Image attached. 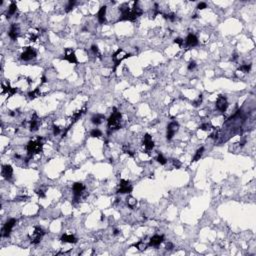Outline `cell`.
<instances>
[{
    "mask_svg": "<svg viewBox=\"0 0 256 256\" xmlns=\"http://www.w3.org/2000/svg\"><path fill=\"white\" fill-rule=\"evenodd\" d=\"M132 4H133L132 7L129 6L128 3H124L120 7L119 10L121 11V17L119 18V21H124V20L134 21V20H136L137 18L143 13L142 9L138 6V2L134 1Z\"/></svg>",
    "mask_w": 256,
    "mask_h": 256,
    "instance_id": "1",
    "label": "cell"
},
{
    "mask_svg": "<svg viewBox=\"0 0 256 256\" xmlns=\"http://www.w3.org/2000/svg\"><path fill=\"white\" fill-rule=\"evenodd\" d=\"M113 111L112 114L107 120V126H108V129L109 131H114V130H117L121 127V119H122V115L119 111H117L116 108H113Z\"/></svg>",
    "mask_w": 256,
    "mask_h": 256,
    "instance_id": "2",
    "label": "cell"
},
{
    "mask_svg": "<svg viewBox=\"0 0 256 256\" xmlns=\"http://www.w3.org/2000/svg\"><path fill=\"white\" fill-rule=\"evenodd\" d=\"M43 143L42 138L37 137L34 140H30L27 144V152H28V158H31L34 154H37L42 150Z\"/></svg>",
    "mask_w": 256,
    "mask_h": 256,
    "instance_id": "3",
    "label": "cell"
},
{
    "mask_svg": "<svg viewBox=\"0 0 256 256\" xmlns=\"http://www.w3.org/2000/svg\"><path fill=\"white\" fill-rule=\"evenodd\" d=\"M130 56H131V54L126 53L123 49H121V48L117 49V50L114 52V54L112 55V60H113V62H114V70L117 68V66L119 65L124 59L130 57Z\"/></svg>",
    "mask_w": 256,
    "mask_h": 256,
    "instance_id": "4",
    "label": "cell"
},
{
    "mask_svg": "<svg viewBox=\"0 0 256 256\" xmlns=\"http://www.w3.org/2000/svg\"><path fill=\"white\" fill-rule=\"evenodd\" d=\"M45 232L44 230L41 228L40 226H36L34 228V231L33 233L29 235V239H30V242L32 244H38L40 242V240L42 239V237L44 236Z\"/></svg>",
    "mask_w": 256,
    "mask_h": 256,
    "instance_id": "5",
    "label": "cell"
},
{
    "mask_svg": "<svg viewBox=\"0 0 256 256\" xmlns=\"http://www.w3.org/2000/svg\"><path fill=\"white\" fill-rule=\"evenodd\" d=\"M73 194H74V202H78L80 197H81L82 193L85 190V186L80 182H75L73 184Z\"/></svg>",
    "mask_w": 256,
    "mask_h": 256,
    "instance_id": "6",
    "label": "cell"
},
{
    "mask_svg": "<svg viewBox=\"0 0 256 256\" xmlns=\"http://www.w3.org/2000/svg\"><path fill=\"white\" fill-rule=\"evenodd\" d=\"M132 186H131L130 182L127 180H124L122 179L120 181L119 183V186H118V189H117V193H121V194H126V193H131L132 192Z\"/></svg>",
    "mask_w": 256,
    "mask_h": 256,
    "instance_id": "7",
    "label": "cell"
},
{
    "mask_svg": "<svg viewBox=\"0 0 256 256\" xmlns=\"http://www.w3.org/2000/svg\"><path fill=\"white\" fill-rule=\"evenodd\" d=\"M178 128H179V124L176 121H173V122L169 123L167 126V133H166V138L167 140H171L174 136V134L177 132Z\"/></svg>",
    "mask_w": 256,
    "mask_h": 256,
    "instance_id": "8",
    "label": "cell"
},
{
    "mask_svg": "<svg viewBox=\"0 0 256 256\" xmlns=\"http://www.w3.org/2000/svg\"><path fill=\"white\" fill-rule=\"evenodd\" d=\"M227 107H228L227 98L225 96H223V95H219L216 100V108L220 111V112H225Z\"/></svg>",
    "mask_w": 256,
    "mask_h": 256,
    "instance_id": "9",
    "label": "cell"
},
{
    "mask_svg": "<svg viewBox=\"0 0 256 256\" xmlns=\"http://www.w3.org/2000/svg\"><path fill=\"white\" fill-rule=\"evenodd\" d=\"M15 224H16V220H15L14 218L9 219V220L4 224L3 230H2V236H3V237H8L10 235V232H11V230L14 227Z\"/></svg>",
    "mask_w": 256,
    "mask_h": 256,
    "instance_id": "10",
    "label": "cell"
},
{
    "mask_svg": "<svg viewBox=\"0 0 256 256\" xmlns=\"http://www.w3.org/2000/svg\"><path fill=\"white\" fill-rule=\"evenodd\" d=\"M36 54L37 53H36V51L34 50V49L31 48V47H27L24 51H23V53L21 54L20 58L24 61H29V60H31V59L36 57Z\"/></svg>",
    "mask_w": 256,
    "mask_h": 256,
    "instance_id": "11",
    "label": "cell"
},
{
    "mask_svg": "<svg viewBox=\"0 0 256 256\" xmlns=\"http://www.w3.org/2000/svg\"><path fill=\"white\" fill-rule=\"evenodd\" d=\"M62 59H65L69 63H77V58H76L75 53H74V51L70 48L65 49V54H64Z\"/></svg>",
    "mask_w": 256,
    "mask_h": 256,
    "instance_id": "12",
    "label": "cell"
},
{
    "mask_svg": "<svg viewBox=\"0 0 256 256\" xmlns=\"http://www.w3.org/2000/svg\"><path fill=\"white\" fill-rule=\"evenodd\" d=\"M19 32H20V29H19V26L16 23H12L11 26H10V29H9V32H8V35L9 37L11 38V40H16L18 35H19Z\"/></svg>",
    "mask_w": 256,
    "mask_h": 256,
    "instance_id": "13",
    "label": "cell"
},
{
    "mask_svg": "<svg viewBox=\"0 0 256 256\" xmlns=\"http://www.w3.org/2000/svg\"><path fill=\"white\" fill-rule=\"evenodd\" d=\"M163 241H164L163 235H154V236H152L150 240H149L148 246H153V247L159 246Z\"/></svg>",
    "mask_w": 256,
    "mask_h": 256,
    "instance_id": "14",
    "label": "cell"
},
{
    "mask_svg": "<svg viewBox=\"0 0 256 256\" xmlns=\"http://www.w3.org/2000/svg\"><path fill=\"white\" fill-rule=\"evenodd\" d=\"M12 175H13V168L11 167V165H3L2 166V176L5 179L10 180L12 178Z\"/></svg>",
    "mask_w": 256,
    "mask_h": 256,
    "instance_id": "15",
    "label": "cell"
},
{
    "mask_svg": "<svg viewBox=\"0 0 256 256\" xmlns=\"http://www.w3.org/2000/svg\"><path fill=\"white\" fill-rule=\"evenodd\" d=\"M143 145L146 148V150H152L154 147V142L152 140V137L150 134H145L143 137Z\"/></svg>",
    "mask_w": 256,
    "mask_h": 256,
    "instance_id": "16",
    "label": "cell"
},
{
    "mask_svg": "<svg viewBox=\"0 0 256 256\" xmlns=\"http://www.w3.org/2000/svg\"><path fill=\"white\" fill-rule=\"evenodd\" d=\"M186 44L188 46H190V47H194V46L198 45V38L196 37L194 34L190 33V34L187 36V38H186Z\"/></svg>",
    "mask_w": 256,
    "mask_h": 256,
    "instance_id": "17",
    "label": "cell"
},
{
    "mask_svg": "<svg viewBox=\"0 0 256 256\" xmlns=\"http://www.w3.org/2000/svg\"><path fill=\"white\" fill-rule=\"evenodd\" d=\"M97 18H98V21H99V23H101V24L106 22V6L100 7L99 11H98V13H97Z\"/></svg>",
    "mask_w": 256,
    "mask_h": 256,
    "instance_id": "18",
    "label": "cell"
},
{
    "mask_svg": "<svg viewBox=\"0 0 256 256\" xmlns=\"http://www.w3.org/2000/svg\"><path fill=\"white\" fill-rule=\"evenodd\" d=\"M60 240L62 242H66V243H76L77 242V238L72 234H63L61 236Z\"/></svg>",
    "mask_w": 256,
    "mask_h": 256,
    "instance_id": "19",
    "label": "cell"
},
{
    "mask_svg": "<svg viewBox=\"0 0 256 256\" xmlns=\"http://www.w3.org/2000/svg\"><path fill=\"white\" fill-rule=\"evenodd\" d=\"M39 127V120L36 114H33L32 119L30 121V130L31 131H37Z\"/></svg>",
    "mask_w": 256,
    "mask_h": 256,
    "instance_id": "20",
    "label": "cell"
},
{
    "mask_svg": "<svg viewBox=\"0 0 256 256\" xmlns=\"http://www.w3.org/2000/svg\"><path fill=\"white\" fill-rule=\"evenodd\" d=\"M104 119H105L104 115H102V114H95V115L92 116L91 121H92L93 124H95V125H99V124L102 123V121L104 120Z\"/></svg>",
    "mask_w": 256,
    "mask_h": 256,
    "instance_id": "21",
    "label": "cell"
},
{
    "mask_svg": "<svg viewBox=\"0 0 256 256\" xmlns=\"http://www.w3.org/2000/svg\"><path fill=\"white\" fill-rule=\"evenodd\" d=\"M2 89H3V93H7V94H8V96H12V95L15 94V93L17 92V89L10 87L9 84L8 85L2 84Z\"/></svg>",
    "mask_w": 256,
    "mask_h": 256,
    "instance_id": "22",
    "label": "cell"
},
{
    "mask_svg": "<svg viewBox=\"0 0 256 256\" xmlns=\"http://www.w3.org/2000/svg\"><path fill=\"white\" fill-rule=\"evenodd\" d=\"M85 111H86V108H83V109H81V110H77V111H75V112L73 113V115H72V123H74L75 122V121H77L79 119L80 117H81L82 116V114H84L85 113Z\"/></svg>",
    "mask_w": 256,
    "mask_h": 256,
    "instance_id": "23",
    "label": "cell"
},
{
    "mask_svg": "<svg viewBox=\"0 0 256 256\" xmlns=\"http://www.w3.org/2000/svg\"><path fill=\"white\" fill-rule=\"evenodd\" d=\"M17 11V5L15 2H11V4L9 5V8H8V11H7V18L11 17L12 15L16 13Z\"/></svg>",
    "mask_w": 256,
    "mask_h": 256,
    "instance_id": "24",
    "label": "cell"
},
{
    "mask_svg": "<svg viewBox=\"0 0 256 256\" xmlns=\"http://www.w3.org/2000/svg\"><path fill=\"white\" fill-rule=\"evenodd\" d=\"M203 152H204V147H200L199 149H197V151L195 152V155H194V157H193L192 161L193 162L198 161V160L201 158V156H202Z\"/></svg>",
    "mask_w": 256,
    "mask_h": 256,
    "instance_id": "25",
    "label": "cell"
},
{
    "mask_svg": "<svg viewBox=\"0 0 256 256\" xmlns=\"http://www.w3.org/2000/svg\"><path fill=\"white\" fill-rule=\"evenodd\" d=\"M137 204V200L134 197H132V196H129V197L127 198V205L129 208L133 209L134 207L136 206Z\"/></svg>",
    "mask_w": 256,
    "mask_h": 256,
    "instance_id": "26",
    "label": "cell"
},
{
    "mask_svg": "<svg viewBox=\"0 0 256 256\" xmlns=\"http://www.w3.org/2000/svg\"><path fill=\"white\" fill-rule=\"evenodd\" d=\"M39 88H36L35 90H33V91H31L28 93V96H29L30 99H34L35 97L37 96H40V93H39Z\"/></svg>",
    "mask_w": 256,
    "mask_h": 256,
    "instance_id": "27",
    "label": "cell"
},
{
    "mask_svg": "<svg viewBox=\"0 0 256 256\" xmlns=\"http://www.w3.org/2000/svg\"><path fill=\"white\" fill-rule=\"evenodd\" d=\"M133 246L136 247L137 249H139V250H144V249H146V247H148V244L146 245L143 241H140V242L136 243V244H134Z\"/></svg>",
    "mask_w": 256,
    "mask_h": 256,
    "instance_id": "28",
    "label": "cell"
},
{
    "mask_svg": "<svg viewBox=\"0 0 256 256\" xmlns=\"http://www.w3.org/2000/svg\"><path fill=\"white\" fill-rule=\"evenodd\" d=\"M90 135H91L92 137H100V136H102V132L99 130V129L94 128V129H92V130H91Z\"/></svg>",
    "mask_w": 256,
    "mask_h": 256,
    "instance_id": "29",
    "label": "cell"
},
{
    "mask_svg": "<svg viewBox=\"0 0 256 256\" xmlns=\"http://www.w3.org/2000/svg\"><path fill=\"white\" fill-rule=\"evenodd\" d=\"M156 160H157V162H158V163H160L161 165H165V164L167 163L166 158H165V157H164L162 154H158V156H157Z\"/></svg>",
    "mask_w": 256,
    "mask_h": 256,
    "instance_id": "30",
    "label": "cell"
},
{
    "mask_svg": "<svg viewBox=\"0 0 256 256\" xmlns=\"http://www.w3.org/2000/svg\"><path fill=\"white\" fill-rule=\"evenodd\" d=\"M239 69L242 72H244V73H247V72H249L250 69H251V64H244V65H242Z\"/></svg>",
    "mask_w": 256,
    "mask_h": 256,
    "instance_id": "31",
    "label": "cell"
},
{
    "mask_svg": "<svg viewBox=\"0 0 256 256\" xmlns=\"http://www.w3.org/2000/svg\"><path fill=\"white\" fill-rule=\"evenodd\" d=\"M201 102H202V95H198V97H197V99L196 100H194V101H193V106H195V107H197V106H199L201 104Z\"/></svg>",
    "mask_w": 256,
    "mask_h": 256,
    "instance_id": "32",
    "label": "cell"
},
{
    "mask_svg": "<svg viewBox=\"0 0 256 256\" xmlns=\"http://www.w3.org/2000/svg\"><path fill=\"white\" fill-rule=\"evenodd\" d=\"M75 3H76V2L74 1V0H70V1L68 2V5H67V7H66V12L71 11L72 8L74 7V5H75Z\"/></svg>",
    "mask_w": 256,
    "mask_h": 256,
    "instance_id": "33",
    "label": "cell"
},
{
    "mask_svg": "<svg viewBox=\"0 0 256 256\" xmlns=\"http://www.w3.org/2000/svg\"><path fill=\"white\" fill-rule=\"evenodd\" d=\"M163 16L165 19H168V20H170V21H174V20L176 19L175 14H164Z\"/></svg>",
    "mask_w": 256,
    "mask_h": 256,
    "instance_id": "34",
    "label": "cell"
},
{
    "mask_svg": "<svg viewBox=\"0 0 256 256\" xmlns=\"http://www.w3.org/2000/svg\"><path fill=\"white\" fill-rule=\"evenodd\" d=\"M91 50H92V52L95 54V55H97L98 57H100L99 49H98V47H97L96 45H92V46H91Z\"/></svg>",
    "mask_w": 256,
    "mask_h": 256,
    "instance_id": "35",
    "label": "cell"
},
{
    "mask_svg": "<svg viewBox=\"0 0 256 256\" xmlns=\"http://www.w3.org/2000/svg\"><path fill=\"white\" fill-rule=\"evenodd\" d=\"M210 127H211V125L209 123H204L200 126V129L201 130H209Z\"/></svg>",
    "mask_w": 256,
    "mask_h": 256,
    "instance_id": "36",
    "label": "cell"
},
{
    "mask_svg": "<svg viewBox=\"0 0 256 256\" xmlns=\"http://www.w3.org/2000/svg\"><path fill=\"white\" fill-rule=\"evenodd\" d=\"M196 67V62L195 61H191L189 64H188V70H193Z\"/></svg>",
    "mask_w": 256,
    "mask_h": 256,
    "instance_id": "37",
    "label": "cell"
},
{
    "mask_svg": "<svg viewBox=\"0 0 256 256\" xmlns=\"http://www.w3.org/2000/svg\"><path fill=\"white\" fill-rule=\"evenodd\" d=\"M60 131L61 130H60V128H59V127H57V126H55V125L53 126V134H54V135H58V134L60 133Z\"/></svg>",
    "mask_w": 256,
    "mask_h": 256,
    "instance_id": "38",
    "label": "cell"
},
{
    "mask_svg": "<svg viewBox=\"0 0 256 256\" xmlns=\"http://www.w3.org/2000/svg\"><path fill=\"white\" fill-rule=\"evenodd\" d=\"M206 7H207V4L206 3H204V2H200V3H199L198 5H197V8L198 9H204V8H206Z\"/></svg>",
    "mask_w": 256,
    "mask_h": 256,
    "instance_id": "39",
    "label": "cell"
},
{
    "mask_svg": "<svg viewBox=\"0 0 256 256\" xmlns=\"http://www.w3.org/2000/svg\"><path fill=\"white\" fill-rule=\"evenodd\" d=\"M173 165H174L175 167L176 168H179L180 166H181V163H180V161L179 160H177V159H173Z\"/></svg>",
    "mask_w": 256,
    "mask_h": 256,
    "instance_id": "40",
    "label": "cell"
},
{
    "mask_svg": "<svg viewBox=\"0 0 256 256\" xmlns=\"http://www.w3.org/2000/svg\"><path fill=\"white\" fill-rule=\"evenodd\" d=\"M174 43H177V44L179 45V46H182V44H183V39H181V38H175Z\"/></svg>",
    "mask_w": 256,
    "mask_h": 256,
    "instance_id": "41",
    "label": "cell"
},
{
    "mask_svg": "<svg viewBox=\"0 0 256 256\" xmlns=\"http://www.w3.org/2000/svg\"><path fill=\"white\" fill-rule=\"evenodd\" d=\"M37 195L39 196V197H41V198H44L45 197V194H44V192H43L42 190H37Z\"/></svg>",
    "mask_w": 256,
    "mask_h": 256,
    "instance_id": "42",
    "label": "cell"
},
{
    "mask_svg": "<svg viewBox=\"0 0 256 256\" xmlns=\"http://www.w3.org/2000/svg\"><path fill=\"white\" fill-rule=\"evenodd\" d=\"M165 248H166L167 250H171L172 248H173V244H172V243H167L166 247H165Z\"/></svg>",
    "mask_w": 256,
    "mask_h": 256,
    "instance_id": "43",
    "label": "cell"
},
{
    "mask_svg": "<svg viewBox=\"0 0 256 256\" xmlns=\"http://www.w3.org/2000/svg\"><path fill=\"white\" fill-rule=\"evenodd\" d=\"M46 81H47V80H46V77L42 76V78H41V82H42V83H45Z\"/></svg>",
    "mask_w": 256,
    "mask_h": 256,
    "instance_id": "44",
    "label": "cell"
},
{
    "mask_svg": "<svg viewBox=\"0 0 256 256\" xmlns=\"http://www.w3.org/2000/svg\"><path fill=\"white\" fill-rule=\"evenodd\" d=\"M113 234H114V235H118V234H119V231H118L117 229H115L114 232H113Z\"/></svg>",
    "mask_w": 256,
    "mask_h": 256,
    "instance_id": "45",
    "label": "cell"
},
{
    "mask_svg": "<svg viewBox=\"0 0 256 256\" xmlns=\"http://www.w3.org/2000/svg\"><path fill=\"white\" fill-rule=\"evenodd\" d=\"M236 58H237V55H236V54H234L233 57H232V60H235V59H236Z\"/></svg>",
    "mask_w": 256,
    "mask_h": 256,
    "instance_id": "46",
    "label": "cell"
}]
</instances>
